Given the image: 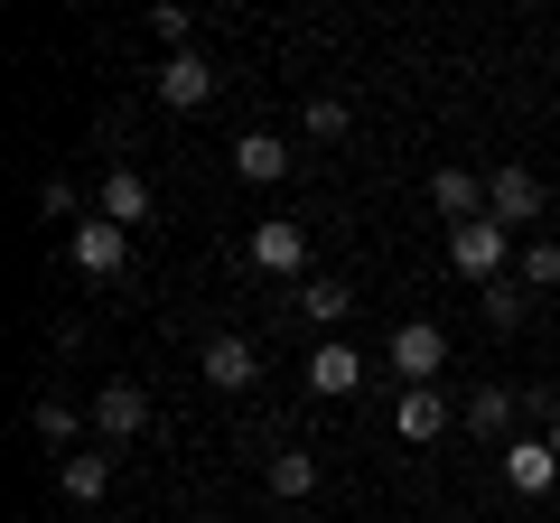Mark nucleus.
<instances>
[{"instance_id": "obj_7", "label": "nucleus", "mask_w": 560, "mask_h": 523, "mask_svg": "<svg viewBox=\"0 0 560 523\" xmlns=\"http://www.w3.org/2000/svg\"><path fill=\"white\" fill-rule=\"evenodd\" d=\"M140 430H150V393H140V383H103L94 393V440L121 449V440H140Z\"/></svg>"}, {"instance_id": "obj_1", "label": "nucleus", "mask_w": 560, "mask_h": 523, "mask_svg": "<svg viewBox=\"0 0 560 523\" xmlns=\"http://www.w3.org/2000/svg\"><path fill=\"white\" fill-rule=\"evenodd\" d=\"M383 364L401 374V393L440 383V374H448V337H440V318H401L393 337H383Z\"/></svg>"}, {"instance_id": "obj_9", "label": "nucleus", "mask_w": 560, "mask_h": 523, "mask_svg": "<svg viewBox=\"0 0 560 523\" xmlns=\"http://www.w3.org/2000/svg\"><path fill=\"white\" fill-rule=\"evenodd\" d=\"M290 300H300V318L318 327V337H337V327L355 318V281H337V271H308V281L290 290Z\"/></svg>"}, {"instance_id": "obj_21", "label": "nucleus", "mask_w": 560, "mask_h": 523, "mask_svg": "<svg viewBox=\"0 0 560 523\" xmlns=\"http://www.w3.org/2000/svg\"><path fill=\"white\" fill-rule=\"evenodd\" d=\"M38 216H47V224H66V234H75V224H84V187L66 178V168H57V178L38 187Z\"/></svg>"}, {"instance_id": "obj_18", "label": "nucleus", "mask_w": 560, "mask_h": 523, "mask_svg": "<svg viewBox=\"0 0 560 523\" xmlns=\"http://www.w3.org/2000/svg\"><path fill=\"white\" fill-rule=\"evenodd\" d=\"M57 486L75 504H103V496H113V449H75V458H57Z\"/></svg>"}, {"instance_id": "obj_19", "label": "nucleus", "mask_w": 560, "mask_h": 523, "mask_svg": "<svg viewBox=\"0 0 560 523\" xmlns=\"http://www.w3.org/2000/svg\"><path fill=\"white\" fill-rule=\"evenodd\" d=\"M261 486H271L280 504H308V496H318V458H308V449H271V467H261Z\"/></svg>"}, {"instance_id": "obj_6", "label": "nucleus", "mask_w": 560, "mask_h": 523, "mask_svg": "<svg viewBox=\"0 0 560 523\" xmlns=\"http://www.w3.org/2000/svg\"><path fill=\"white\" fill-rule=\"evenodd\" d=\"M486 216L504 224V234H514V224H533L541 216V178L523 160H504V168H486Z\"/></svg>"}, {"instance_id": "obj_2", "label": "nucleus", "mask_w": 560, "mask_h": 523, "mask_svg": "<svg viewBox=\"0 0 560 523\" xmlns=\"http://www.w3.org/2000/svg\"><path fill=\"white\" fill-rule=\"evenodd\" d=\"M66 262H75L84 281H121V271H131V224H113V216H84L75 234H66Z\"/></svg>"}, {"instance_id": "obj_17", "label": "nucleus", "mask_w": 560, "mask_h": 523, "mask_svg": "<svg viewBox=\"0 0 560 523\" xmlns=\"http://www.w3.org/2000/svg\"><path fill=\"white\" fill-rule=\"evenodd\" d=\"M28 430H38L47 449H66V458H75V440L94 430V411H75L66 393H38V411H28Z\"/></svg>"}, {"instance_id": "obj_8", "label": "nucleus", "mask_w": 560, "mask_h": 523, "mask_svg": "<svg viewBox=\"0 0 560 523\" xmlns=\"http://www.w3.org/2000/svg\"><path fill=\"white\" fill-rule=\"evenodd\" d=\"M197 374L215 383V393H253L261 356H253V337H234V327H215V337H206V356H197Z\"/></svg>"}, {"instance_id": "obj_23", "label": "nucleus", "mask_w": 560, "mask_h": 523, "mask_svg": "<svg viewBox=\"0 0 560 523\" xmlns=\"http://www.w3.org/2000/svg\"><path fill=\"white\" fill-rule=\"evenodd\" d=\"M346 121H355V113H346L337 94H318V103L300 113V131H308V141H346Z\"/></svg>"}, {"instance_id": "obj_5", "label": "nucleus", "mask_w": 560, "mask_h": 523, "mask_svg": "<svg viewBox=\"0 0 560 523\" xmlns=\"http://www.w3.org/2000/svg\"><path fill=\"white\" fill-rule=\"evenodd\" d=\"M504 243H514V234H504V224L495 216H477V224H448V262H458V271H467V281H504Z\"/></svg>"}, {"instance_id": "obj_14", "label": "nucleus", "mask_w": 560, "mask_h": 523, "mask_svg": "<svg viewBox=\"0 0 560 523\" xmlns=\"http://www.w3.org/2000/svg\"><path fill=\"white\" fill-rule=\"evenodd\" d=\"M94 216H113V224H150V178L140 168H103V187H94Z\"/></svg>"}, {"instance_id": "obj_22", "label": "nucleus", "mask_w": 560, "mask_h": 523, "mask_svg": "<svg viewBox=\"0 0 560 523\" xmlns=\"http://www.w3.org/2000/svg\"><path fill=\"white\" fill-rule=\"evenodd\" d=\"M150 38H160L168 57H187V47H197V20H187L178 0H160V10H150Z\"/></svg>"}, {"instance_id": "obj_12", "label": "nucleus", "mask_w": 560, "mask_h": 523, "mask_svg": "<svg viewBox=\"0 0 560 523\" xmlns=\"http://www.w3.org/2000/svg\"><path fill=\"white\" fill-rule=\"evenodd\" d=\"M458 421L467 430H477V440H523V403H514V393H504V383H477V393H467V403H458Z\"/></svg>"}, {"instance_id": "obj_15", "label": "nucleus", "mask_w": 560, "mask_h": 523, "mask_svg": "<svg viewBox=\"0 0 560 523\" xmlns=\"http://www.w3.org/2000/svg\"><path fill=\"white\" fill-rule=\"evenodd\" d=\"M430 206H440L448 224H477L486 216V178L477 168H430Z\"/></svg>"}, {"instance_id": "obj_3", "label": "nucleus", "mask_w": 560, "mask_h": 523, "mask_svg": "<svg viewBox=\"0 0 560 523\" xmlns=\"http://www.w3.org/2000/svg\"><path fill=\"white\" fill-rule=\"evenodd\" d=\"M150 94H160L168 113H206V103L224 94V75H215V57H206V47H187V57H160Z\"/></svg>"}, {"instance_id": "obj_10", "label": "nucleus", "mask_w": 560, "mask_h": 523, "mask_svg": "<svg viewBox=\"0 0 560 523\" xmlns=\"http://www.w3.org/2000/svg\"><path fill=\"white\" fill-rule=\"evenodd\" d=\"M308 393H327V403L364 393V356H355L346 337H318V346H308Z\"/></svg>"}, {"instance_id": "obj_24", "label": "nucleus", "mask_w": 560, "mask_h": 523, "mask_svg": "<svg viewBox=\"0 0 560 523\" xmlns=\"http://www.w3.org/2000/svg\"><path fill=\"white\" fill-rule=\"evenodd\" d=\"M523 290H560V243H523Z\"/></svg>"}, {"instance_id": "obj_25", "label": "nucleus", "mask_w": 560, "mask_h": 523, "mask_svg": "<svg viewBox=\"0 0 560 523\" xmlns=\"http://www.w3.org/2000/svg\"><path fill=\"white\" fill-rule=\"evenodd\" d=\"M541 440H551V458H560V421H551V430H541Z\"/></svg>"}, {"instance_id": "obj_16", "label": "nucleus", "mask_w": 560, "mask_h": 523, "mask_svg": "<svg viewBox=\"0 0 560 523\" xmlns=\"http://www.w3.org/2000/svg\"><path fill=\"white\" fill-rule=\"evenodd\" d=\"M448 421H458V411L440 403V383H420V393H401V403H393V430H401V440H420V449L440 440Z\"/></svg>"}, {"instance_id": "obj_13", "label": "nucleus", "mask_w": 560, "mask_h": 523, "mask_svg": "<svg viewBox=\"0 0 560 523\" xmlns=\"http://www.w3.org/2000/svg\"><path fill=\"white\" fill-rule=\"evenodd\" d=\"M290 160H300V150L280 141V131H243V141H234V178H253V187H280Z\"/></svg>"}, {"instance_id": "obj_11", "label": "nucleus", "mask_w": 560, "mask_h": 523, "mask_svg": "<svg viewBox=\"0 0 560 523\" xmlns=\"http://www.w3.org/2000/svg\"><path fill=\"white\" fill-rule=\"evenodd\" d=\"M504 486H514V496H551V486H560V458H551V440H541V430L504 440Z\"/></svg>"}, {"instance_id": "obj_20", "label": "nucleus", "mask_w": 560, "mask_h": 523, "mask_svg": "<svg viewBox=\"0 0 560 523\" xmlns=\"http://www.w3.org/2000/svg\"><path fill=\"white\" fill-rule=\"evenodd\" d=\"M477 309H486V327H495V337H514L533 300H523V281H486V290H477Z\"/></svg>"}, {"instance_id": "obj_4", "label": "nucleus", "mask_w": 560, "mask_h": 523, "mask_svg": "<svg viewBox=\"0 0 560 523\" xmlns=\"http://www.w3.org/2000/svg\"><path fill=\"white\" fill-rule=\"evenodd\" d=\"M243 262L271 271V281H308V224H290V216L253 224V234H243Z\"/></svg>"}]
</instances>
